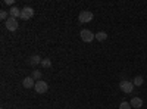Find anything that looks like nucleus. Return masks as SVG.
<instances>
[{"instance_id":"nucleus-9","label":"nucleus","mask_w":147,"mask_h":109,"mask_svg":"<svg viewBox=\"0 0 147 109\" xmlns=\"http://www.w3.org/2000/svg\"><path fill=\"white\" fill-rule=\"evenodd\" d=\"M9 16H12V18H18V16H21V10H19L16 6H12L10 10H9Z\"/></svg>"},{"instance_id":"nucleus-4","label":"nucleus","mask_w":147,"mask_h":109,"mask_svg":"<svg viewBox=\"0 0 147 109\" xmlns=\"http://www.w3.org/2000/svg\"><path fill=\"white\" fill-rule=\"evenodd\" d=\"M34 16V9L30 7V6H25V7H22L21 9V19L24 21H28Z\"/></svg>"},{"instance_id":"nucleus-6","label":"nucleus","mask_w":147,"mask_h":109,"mask_svg":"<svg viewBox=\"0 0 147 109\" xmlns=\"http://www.w3.org/2000/svg\"><path fill=\"white\" fill-rule=\"evenodd\" d=\"M5 25H6V28H7L9 31H16V30H18V21H16V18L9 16L7 21L5 22Z\"/></svg>"},{"instance_id":"nucleus-8","label":"nucleus","mask_w":147,"mask_h":109,"mask_svg":"<svg viewBox=\"0 0 147 109\" xmlns=\"http://www.w3.org/2000/svg\"><path fill=\"white\" fill-rule=\"evenodd\" d=\"M129 103H131V106H132V108L140 109V108L143 106V99H141V97H132V100H131Z\"/></svg>"},{"instance_id":"nucleus-10","label":"nucleus","mask_w":147,"mask_h":109,"mask_svg":"<svg viewBox=\"0 0 147 109\" xmlns=\"http://www.w3.org/2000/svg\"><path fill=\"white\" fill-rule=\"evenodd\" d=\"M41 58L38 56V55H34V56H31V59H30V64L32 65V66H35V65H38V64H41Z\"/></svg>"},{"instance_id":"nucleus-3","label":"nucleus","mask_w":147,"mask_h":109,"mask_svg":"<svg viewBox=\"0 0 147 109\" xmlns=\"http://www.w3.org/2000/svg\"><path fill=\"white\" fill-rule=\"evenodd\" d=\"M34 90L38 93V94H44V93H47V90H49V84H47L46 81L40 80V81H37V83H35Z\"/></svg>"},{"instance_id":"nucleus-1","label":"nucleus","mask_w":147,"mask_h":109,"mask_svg":"<svg viewBox=\"0 0 147 109\" xmlns=\"http://www.w3.org/2000/svg\"><path fill=\"white\" fill-rule=\"evenodd\" d=\"M80 37H81V40L85 41V43H91V41L96 39V34H93L90 30H81Z\"/></svg>"},{"instance_id":"nucleus-18","label":"nucleus","mask_w":147,"mask_h":109,"mask_svg":"<svg viewBox=\"0 0 147 109\" xmlns=\"http://www.w3.org/2000/svg\"><path fill=\"white\" fill-rule=\"evenodd\" d=\"M2 109H3V108H2Z\"/></svg>"},{"instance_id":"nucleus-17","label":"nucleus","mask_w":147,"mask_h":109,"mask_svg":"<svg viewBox=\"0 0 147 109\" xmlns=\"http://www.w3.org/2000/svg\"><path fill=\"white\" fill-rule=\"evenodd\" d=\"M6 5H13V0H5Z\"/></svg>"},{"instance_id":"nucleus-14","label":"nucleus","mask_w":147,"mask_h":109,"mask_svg":"<svg viewBox=\"0 0 147 109\" xmlns=\"http://www.w3.org/2000/svg\"><path fill=\"white\" fill-rule=\"evenodd\" d=\"M34 80H38L40 81V78H41V71H32V75H31Z\"/></svg>"},{"instance_id":"nucleus-16","label":"nucleus","mask_w":147,"mask_h":109,"mask_svg":"<svg viewBox=\"0 0 147 109\" xmlns=\"http://www.w3.org/2000/svg\"><path fill=\"white\" fill-rule=\"evenodd\" d=\"M0 18H2V21L6 22L7 18H9V16H7V12H6V10H0Z\"/></svg>"},{"instance_id":"nucleus-5","label":"nucleus","mask_w":147,"mask_h":109,"mask_svg":"<svg viewBox=\"0 0 147 109\" xmlns=\"http://www.w3.org/2000/svg\"><path fill=\"white\" fill-rule=\"evenodd\" d=\"M119 87H121V90L124 91V93L129 94V93H132V89H134V84H132L131 81H128V80H122V81L119 83Z\"/></svg>"},{"instance_id":"nucleus-2","label":"nucleus","mask_w":147,"mask_h":109,"mask_svg":"<svg viewBox=\"0 0 147 109\" xmlns=\"http://www.w3.org/2000/svg\"><path fill=\"white\" fill-rule=\"evenodd\" d=\"M93 18H94L93 12H90V10H82V12H80L78 21H80L81 24H87V22H90Z\"/></svg>"},{"instance_id":"nucleus-7","label":"nucleus","mask_w":147,"mask_h":109,"mask_svg":"<svg viewBox=\"0 0 147 109\" xmlns=\"http://www.w3.org/2000/svg\"><path fill=\"white\" fill-rule=\"evenodd\" d=\"M22 86L25 87V89H31L35 86V83H34V78L32 77H25L22 80Z\"/></svg>"},{"instance_id":"nucleus-11","label":"nucleus","mask_w":147,"mask_h":109,"mask_svg":"<svg viewBox=\"0 0 147 109\" xmlns=\"http://www.w3.org/2000/svg\"><path fill=\"white\" fill-rule=\"evenodd\" d=\"M132 84H134V86H138V87H140V86H143V84H144V78H143L141 75H137L136 78L132 80Z\"/></svg>"},{"instance_id":"nucleus-12","label":"nucleus","mask_w":147,"mask_h":109,"mask_svg":"<svg viewBox=\"0 0 147 109\" xmlns=\"http://www.w3.org/2000/svg\"><path fill=\"white\" fill-rule=\"evenodd\" d=\"M96 39L99 40V41H105V40L107 39V34H106L105 31H100V32H97V34H96Z\"/></svg>"},{"instance_id":"nucleus-15","label":"nucleus","mask_w":147,"mask_h":109,"mask_svg":"<svg viewBox=\"0 0 147 109\" xmlns=\"http://www.w3.org/2000/svg\"><path fill=\"white\" fill-rule=\"evenodd\" d=\"M132 106H131V103H128V102H122L121 105H119V109H131Z\"/></svg>"},{"instance_id":"nucleus-13","label":"nucleus","mask_w":147,"mask_h":109,"mask_svg":"<svg viewBox=\"0 0 147 109\" xmlns=\"http://www.w3.org/2000/svg\"><path fill=\"white\" fill-rule=\"evenodd\" d=\"M41 65H43L44 68H50V66H52V60L49 59V58H44V59L41 60Z\"/></svg>"}]
</instances>
